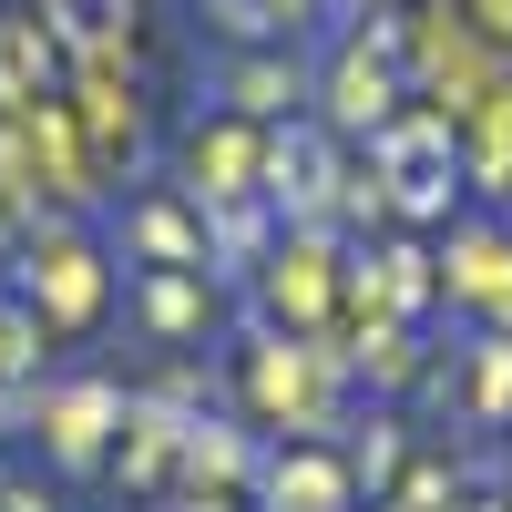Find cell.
I'll return each mask as SVG.
<instances>
[{"mask_svg": "<svg viewBox=\"0 0 512 512\" xmlns=\"http://www.w3.org/2000/svg\"><path fill=\"white\" fill-rule=\"evenodd\" d=\"M287 11H297V0H226V21H236V31H277Z\"/></svg>", "mask_w": 512, "mask_h": 512, "instance_id": "cell-1", "label": "cell"}]
</instances>
